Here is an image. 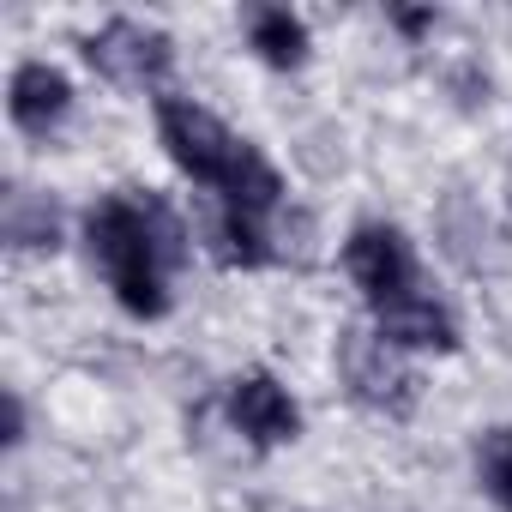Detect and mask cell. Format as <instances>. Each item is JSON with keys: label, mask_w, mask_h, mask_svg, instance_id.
<instances>
[{"label": "cell", "mask_w": 512, "mask_h": 512, "mask_svg": "<svg viewBox=\"0 0 512 512\" xmlns=\"http://www.w3.org/2000/svg\"><path fill=\"white\" fill-rule=\"evenodd\" d=\"M85 247L133 320L169 314V272L187 266V223L157 193H103L85 211Z\"/></svg>", "instance_id": "obj_1"}, {"label": "cell", "mask_w": 512, "mask_h": 512, "mask_svg": "<svg viewBox=\"0 0 512 512\" xmlns=\"http://www.w3.org/2000/svg\"><path fill=\"white\" fill-rule=\"evenodd\" d=\"M157 139H163L169 163L187 181L211 187L223 205L253 211V217H278L284 211V175L247 139H235L211 109H199L193 97H157Z\"/></svg>", "instance_id": "obj_2"}, {"label": "cell", "mask_w": 512, "mask_h": 512, "mask_svg": "<svg viewBox=\"0 0 512 512\" xmlns=\"http://www.w3.org/2000/svg\"><path fill=\"white\" fill-rule=\"evenodd\" d=\"M338 374H344L356 404H368V410H380L392 422H404L416 410V398H422V380L404 362V350H392L380 332H362V326L338 332Z\"/></svg>", "instance_id": "obj_3"}, {"label": "cell", "mask_w": 512, "mask_h": 512, "mask_svg": "<svg viewBox=\"0 0 512 512\" xmlns=\"http://www.w3.org/2000/svg\"><path fill=\"white\" fill-rule=\"evenodd\" d=\"M85 67L121 91H157L169 73H175V43L157 31V25H139V19H109L103 31H91L79 43Z\"/></svg>", "instance_id": "obj_4"}, {"label": "cell", "mask_w": 512, "mask_h": 512, "mask_svg": "<svg viewBox=\"0 0 512 512\" xmlns=\"http://www.w3.org/2000/svg\"><path fill=\"white\" fill-rule=\"evenodd\" d=\"M344 272H350V284L362 290V302L374 314L422 290V266H416L404 229H392V223H356L350 229V241H344Z\"/></svg>", "instance_id": "obj_5"}, {"label": "cell", "mask_w": 512, "mask_h": 512, "mask_svg": "<svg viewBox=\"0 0 512 512\" xmlns=\"http://www.w3.org/2000/svg\"><path fill=\"white\" fill-rule=\"evenodd\" d=\"M223 404H229L235 434H241L247 446H260V452L290 446V440L302 434V404H296V398H290V386H278L266 368L235 374V380H229V392H223Z\"/></svg>", "instance_id": "obj_6"}, {"label": "cell", "mask_w": 512, "mask_h": 512, "mask_svg": "<svg viewBox=\"0 0 512 512\" xmlns=\"http://www.w3.org/2000/svg\"><path fill=\"white\" fill-rule=\"evenodd\" d=\"M7 115H13V127H19L25 139L49 145V139L61 133V121L73 115V85H67V73L49 67V61H19V67H13V85H7Z\"/></svg>", "instance_id": "obj_7"}, {"label": "cell", "mask_w": 512, "mask_h": 512, "mask_svg": "<svg viewBox=\"0 0 512 512\" xmlns=\"http://www.w3.org/2000/svg\"><path fill=\"white\" fill-rule=\"evenodd\" d=\"M380 326V338L392 344V350H458V320H452V308L446 302H434L428 290H416V296H404V302H392V308H380L374 314Z\"/></svg>", "instance_id": "obj_8"}, {"label": "cell", "mask_w": 512, "mask_h": 512, "mask_svg": "<svg viewBox=\"0 0 512 512\" xmlns=\"http://www.w3.org/2000/svg\"><path fill=\"white\" fill-rule=\"evenodd\" d=\"M199 229H205V253L217 266H229V272H260V266L278 260V253H272V229H260L253 211H235L223 199H217V211L199 217Z\"/></svg>", "instance_id": "obj_9"}, {"label": "cell", "mask_w": 512, "mask_h": 512, "mask_svg": "<svg viewBox=\"0 0 512 512\" xmlns=\"http://www.w3.org/2000/svg\"><path fill=\"white\" fill-rule=\"evenodd\" d=\"M0 229L19 253H55L61 247V205L37 187H7V205H0Z\"/></svg>", "instance_id": "obj_10"}, {"label": "cell", "mask_w": 512, "mask_h": 512, "mask_svg": "<svg viewBox=\"0 0 512 512\" xmlns=\"http://www.w3.org/2000/svg\"><path fill=\"white\" fill-rule=\"evenodd\" d=\"M247 49L278 73H296L308 61V25L290 7H247Z\"/></svg>", "instance_id": "obj_11"}, {"label": "cell", "mask_w": 512, "mask_h": 512, "mask_svg": "<svg viewBox=\"0 0 512 512\" xmlns=\"http://www.w3.org/2000/svg\"><path fill=\"white\" fill-rule=\"evenodd\" d=\"M440 235H446V253L464 266V272H488L494 266V223L482 217V205H470L464 193H452L440 205Z\"/></svg>", "instance_id": "obj_12"}, {"label": "cell", "mask_w": 512, "mask_h": 512, "mask_svg": "<svg viewBox=\"0 0 512 512\" xmlns=\"http://www.w3.org/2000/svg\"><path fill=\"white\" fill-rule=\"evenodd\" d=\"M476 476L500 512H512V428H488L476 440Z\"/></svg>", "instance_id": "obj_13"}, {"label": "cell", "mask_w": 512, "mask_h": 512, "mask_svg": "<svg viewBox=\"0 0 512 512\" xmlns=\"http://www.w3.org/2000/svg\"><path fill=\"white\" fill-rule=\"evenodd\" d=\"M386 19H392V31H398V37H410V43H422V37L440 25V13H434V7H392Z\"/></svg>", "instance_id": "obj_14"}, {"label": "cell", "mask_w": 512, "mask_h": 512, "mask_svg": "<svg viewBox=\"0 0 512 512\" xmlns=\"http://www.w3.org/2000/svg\"><path fill=\"white\" fill-rule=\"evenodd\" d=\"M25 440V404H19V392H7V446H19Z\"/></svg>", "instance_id": "obj_15"}]
</instances>
